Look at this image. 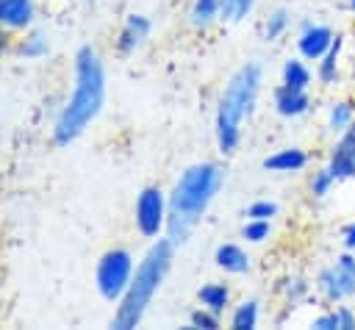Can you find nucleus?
I'll return each instance as SVG.
<instances>
[{
  "label": "nucleus",
  "mask_w": 355,
  "mask_h": 330,
  "mask_svg": "<svg viewBox=\"0 0 355 330\" xmlns=\"http://www.w3.org/2000/svg\"><path fill=\"white\" fill-rule=\"evenodd\" d=\"M349 125H355V100L352 97H344V100H336L327 111V130L333 136L344 133Z\"/></svg>",
  "instance_id": "nucleus-17"
},
{
  "label": "nucleus",
  "mask_w": 355,
  "mask_h": 330,
  "mask_svg": "<svg viewBox=\"0 0 355 330\" xmlns=\"http://www.w3.org/2000/svg\"><path fill=\"white\" fill-rule=\"evenodd\" d=\"M233 3H236V0H222V11H219L222 19H230V14H233Z\"/></svg>",
  "instance_id": "nucleus-32"
},
{
  "label": "nucleus",
  "mask_w": 355,
  "mask_h": 330,
  "mask_svg": "<svg viewBox=\"0 0 355 330\" xmlns=\"http://www.w3.org/2000/svg\"><path fill=\"white\" fill-rule=\"evenodd\" d=\"M133 219L136 227L144 238H158L166 230V219H169V197H164V191L158 186H144L136 197V208H133Z\"/></svg>",
  "instance_id": "nucleus-6"
},
{
  "label": "nucleus",
  "mask_w": 355,
  "mask_h": 330,
  "mask_svg": "<svg viewBox=\"0 0 355 330\" xmlns=\"http://www.w3.org/2000/svg\"><path fill=\"white\" fill-rule=\"evenodd\" d=\"M330 272H333V277H336V286H338L341 299L355 297V255H352V250L341 252V255L330 263Z\"/></svg>",
  "instance_id": "nucleus-14"
},
{
  "label": "nucleus",
  "mask_w": 355,
  "mask_h": 330,
  "mask_svg": "<svg viewBox=\"0 0 355 330\" xmlns=\"http://www.w3.org/2000/svg\"><path fill=\"white\" fill-rule=\"evenodd\" d=\"M272 103H275V111H277L280 116L297 119V116L308 114V108H311V94H308V89H291V86L280 83V86L275 89V94H272Z\"/></svg>",
  "instance_id": "nucleus-9"
},
{
  "label": "nucleus",
  "mask_w": 355,
  "mask_h": 330,
  "mask_svg": "<svg viewBox=\"0 0 355 330\" xmlns=\"http://www.w3.org/2000/svg\"><path fill=\"white\" fill-rule=\"evenodd\" d=\"M308 166V153L302 147H280L272 155L263 158V169L277 172V175H288V172H300Z\"/></svg>",
  "instance_id": "nucleus-12"
},
{
  "label": "nucleus",
  "mask_w": 355,
  "mask_h": 330,
  "mask_svg": "<svg viewBox=\"0 0 355 330\" xmlns=\"http://www.w3.org/2000/svg\"><path fill=\"white\" fill-rule=\"evenodd\" d=\"M327 166L338 180L355 177V125H349L344 133H338V139L327 155Z\"/></svg>",
  "instance_id": "nucleus-8"
},
{
  "label": "nucleus",
  "mask_w": 355,
  "mask_h": 330,
  "mask_svg": "<svg viewBox=\"0 0 355 330\" xmlns=\"http://www.w3.org/2000/svg\"><path fill=\"white\" fill-rule=\"evenodd\" d=\"M347 6H349V11L355 14V0H347Z\"/></svg>",
  "instance_id": "nucleus-34"
},
{
  "label": "nucleus",
  "mask_w": 355,
  "mask_h": 330,
  "mask_svg": "<svg viewBox=\"0 0 355 330\" xmlns=\"http://www.w3.org/2000/svg\"><path fill=\"white\" fill-rule=\"evenodd\" d=\"M269 233H272L269 219H247L244 227H241V238H247L250 244H261V241H266Z\"/></svg>",
  "instance_id": "nucleus-24"
},
{
  "label": "nucleus",
  "mask_w": 355,
  "mask_h": 330,
  "mask_svg": "<svg viewBox=\"0 0 355 330\" xmlns=\"http://www.w3.org/2000/svg\"><path fill=\"white\" fill-rule=\"evenodd\" d=\"M105 103V72L100 55L86 44L75 53V83L72 94L61 105L55 125H53V139L55 144H69L75 141L103 111Z\"/></svg>",
  "instance_id": "nucleus-1"
},
{
  "label": "nucleus",
  "mask_w": 355,
  "mask_h": 330,
  "mask_svg": "<svg viewBox=\"0 0 355 330\" xmlns=\"http://www.w3.org/2000/svg\"><path fill=\"white\" fill-rule=\"evenodd\" d=\"M19 55L22 58H31V61H39L50 53V42H47V33L44 31H28L22 39H19Z\"/></svg>",
  "instance_id": "nucleus-19"
},
{
  "label": "nucleus",
  "mask_w": 355,
  "mask_h": 330,
  "mask_svg": "<svg viewBox=\"0 0 355 330\" xmlns=\"http://www.w3.org/2000/svg\"><path fill=\"white\" fill-rule=\"evenodd\" d=\"M36 17L33 0H0V28L3 31H25Z\"/></svg>",
  "instance_id": "nucleus-11"
},
{
  "label": "nucleus",
  "mask_w": 355,
  "mask_h": 330,
  "mask_svg": "<svg viewBox=\"0 0 355 330\" xmlns=\"http://www.w3.org/2000/svg\"><path fill=\"white\" fill-rule=\"evenodd\" d=\"M197 299L202 308L214 311V313H225L230 308V288L225 283H205L200 291H197Z\"/></svg>",
  "instance_id": "nucleus-18"
},
{
  "label": "nucleus",
  "mask_w": 355,
  "mask_h": 330,
  "mask_svg": "<svg viewBox=\"0 0 355 330\" xmlns=\"http://www.w3.org/2000/svg\"><path fill=\"white\" fill-rule=\"evenodd\" d=\"M283 291H286V299H288L291 305H297V302L308 294V283H305L302 277H286V280H283Z\"/></svg>",
  "instance_id": "nucleus-27"
},
{
  "label": "nucleus",
  "mask_w": 355,
  "mask_h": 330,
  "mask_svg": "<svg viewBox=\"0 0 355 330\" xmlns=\"http://www.w3.org/2000/svg\"><path fill=\"white\" fill-rule=\"evenodd\" d=\"M311 327H316V330H338V311L330 308V311L319 313V316L311 322Z\"/></svg>",
  "instance_id": "nucleus-28"
},
{
  "label": "nucleus",
  "mask_w": 355,
  "mask_h": 330,
  "mask_svg": "<svg viewBox=\"0 0 355 330\" xmlns=\"http://www.w3.org/2000/svg\"><path fill=\"white\" fill-rule=\"evenodd\" d=\"M189 327H197V330H216L219 327V313L208 311V308H197L191 316H189Z\"/></svg>",
  "instance_id": "nucleus-25"
},
{
  "label": "nucleus",
  "mask_w": 355,
  "mask_h": 330,
  "mask_svg": "<svg viewBox=\"0 0 355 330\" xmlns=\"http://www.w3.org/2000/svg\"><path fill=\"white\" fill-rule=\"evenodd\" d=\"M311 80H313V72H311V67L305 64L302 55L283 61L280 83H286V86H291V89H311Z\"/></svg>",
  "instance_id": "nucleus-16"
},
{
  "label": "nucleus",
  "mask_w": 355,
  "mask_h": 330,
  "mask_svg": "<svg viewBox=\"0 0 355 330\" xmlns=\"http://www.w3.org/2000/svg\"><path fill=\"white\" fill-rule=\"evenodd\" d=\"M261 83H263V67L258 61H247L225 83L216 105V144L222 153H233L239 147L241 128L255 111Z\"/></svg>",
  "instance_id": "nucleus-3"
},
{
  "label": "nucleus",
  "mask_w": 355,
  "mask_h": 330,
  "mask_svg": "<svg viewBox=\"0 0 355 330\" xmlns=\"http://www.w3.org/2000/svg\"><path fill=\"white\" fill-rule=\"evenodd\" d=\"M272 216H277V202H272V200H255L247 205V219H269L272 222Z\"/></svg>",
  "instance_id": "nucleus-26"
},
{
  "label": "nucleus",
  "mask_w": 355,
  "mask_h": 330,
  "mask_svg": "<svg viewBox=\"0 0 355 330\" xmlns=\"http://www.w3.org/2000/svg\"><path fill=\"white\" fill-rule=\"evenodd\" d=\"M214 261L227 275H244V272H250V255H247V250L241 244H233V241L219 244L216 252H214Z\"/></svg>",
  "instance_id": "nucleus-13"
},
{
  "label": "nucleus",
  "mask_w": 355,
  "mask_h": 330,
  "mask_svg": "<svg viewBox=\"0 0 355 330\" xmlns=\"http://www.w3.org/2000/svg\"><path fill=\"white\" fill-rule=\"evenodd\" d=\"M172 247H175L172 238H158L144 252V258L133 269V277H130V286H128L125 297L119 299V308L114 313V327L130 330V327H136L144 319L153 297L158 294V288H161V283H164V277L169 272Z\"/></svg>",
  "instance_id": "nucleus-4"
},
{
  "label": "nucleus",
  "mask_w": 355,
  "mask_h": 330,
  "mask_svg": "<svg viewBox=\"0 0 355 330\" xmlns=\"http://www.w3.org/2000/svg\"><path fill=\"white\" fill-rule=\"evenodd\" d=\"M341 50H344V39L336 33L330 50L316 61V78L322 86H336L338 83V67H341Z\"/></svg>",
  "instance_id": "nucleus-15"
},
{
  "label": "nucleus",
  "mask_w": 355,
  "mask_h": 330,
  "mask_svg": "<svg viewBox=\"0 0 355 330\" xmlns=\"http://www.w3.org/2000/svg\"><path fill=\"white\" fill-rule=\"evenodd\" d=\"M133 255L122 247H114L108 252H103V258L97 261V272H94V286L100 291L103 299L108 302H119L130 286L133 277Z\"/></svg>",
  "instance_id": "nucleus-5"
},
{
  "label": "nucleus",
  "mask_w": 355,
  "mask_h": 330,
  "mask_svg": "<svg viewBox=\"0 0 355 330\" xmlns=\"http://www.w3.org/2000/svg\"><path fill=\"white\" fill-rule=\"evenodd\" d=\"M222 0H194L191 6V25L194 28H208L214 19H219Z\"/></svg>",
  "instance_id": "nucleus-22"
},
{
  "label": "nucleus",
  "mask_w": 355,
  "mask_h": 330,
  "mask_svg": "<svg viewBox=\"0 0 355 330\" xmlns=\"http://www.w3.org/2000/svg\"><path fill=\"white\" fill-rule=\"evenodd\" d=\"M333 39H336V33H333L330 25H324V22H305L300 36H297V50H300V55L305 61H319L330 50Z\"/></svg>",
  "instance_id": "nucleus-7"
},
{
  "label": "nucleus",
  "mask_w": 355,
  "mask_h": 330,
  "mask_svg": "<svg viewBox=\"0 0 355 330\" xmlns=\"http://www.w3.org/2000/svg\"><path fill=\"white\" fill-rule=\"evenodd\" d=\"M291 25V11L288 8H275L269 11V17L263 19V39L266 42H277Z\"/></svg>",
  "instance_id": "nucleus-21"
},
{
  "label": "nucleus",
  "mask_w": 355,
  "mask_h": 330,
  "mask_svg": "<svg viewBox=\"0 0 355 330\" xmlns=\"http://www.w3.org/2000/svg\"><path fill=\"white\" fill-rule=\"evenodd\" d=\"M6 50V36H3V28H0V53Z\"/></svg>",
  "instance_id": "nucleus-33"
},
{
  "label": "nucleus",
  "mask_w": 355,
  "mask_h": 330,
  "mask_svg": "<svg viewBox=\"0 0 355 330\" xmlns=\"http://www.w3.org/2000/svg\"><path fill=\"white\" fill-rule=\"evenodd\" d=\"M336 183H338V177L330 172V166L324 164L322 169H316L313 175H311V180H308V189H311V194L316 197V200H324L333 189H336Z\"/></svg>",
  "instance_id": "nucleus-23"
},
{
  "label": "nucleus",
  "mask_w": 355,
  "mask_h": 330,
  "mask_svg": "<svg viewBox=\"0 0 355 330\" xmlns=\"http://www.w3.org/2000/svg\"><path fill=\"white\" fill-rule=\"evenodd\" d=\"M219 186H222V169L219 164L211 161L194 164L178 177L169 194V219H166V236L175 244L189 238L194 225L205 216L208 205L214 202Z\"/></svg>",
  "instance_id": "nucleus-2"
},
{
  "label": "nucleus",
  "mask_w": 355,
  "mask_h": 330,
  "mask_svg": "<svg viewBox=\"0 0 355 330\" xmlns=\"http://www.w3.org/2000/svg\"><path fill=\"white\" fill-rule=\"evenodd\" d=\"M344 247L347 250H355V219L344 227Z\"/></svg>",
  "instance_id": "nucleus-31"
},
{
  "label": "nucleus",
  "mask_w": 355,
  "mask_h": 330,
  "mask_svg": "<svg viewBox=\"0 0 355 330\" xmlns=\"http://www.w3.org/2000/svg\"><path fill=\"white\" fill-rule=\"evenodd\" d=\"M336 311H338V330H355V308L338 302Z\"/></svg>",
  "instance_id": "nucleus-29"
},
{
  "label": "nucleus",
  "mask_w": 355,
  "mask_h": 330,
  "mask_svg": "<svg viewBox=\"0 0 355 330\" xmlns=\"http://www.w3.org/2000/svg\"><path fill=\"white\" fill-rule=\"evenodd\" d=\"M255 3H258V0H236V3H233V14H230V19H233V22L244 19V17L252 11Z\"/></svg>",
  "instance_id": "nucleus-30"
},
{
  "label": "nucleus",
  "mask_w": 355,
  "mask_h": 330,
  "mask_svg": "<svg viewBox=\"0 0 355 330\" xmlns=\"http://www.w3.org/2000/svg\"><path fill=\"white\" fill-rule=\"evenodd\" d=\"M258 299H241L233 311H230V327L233 330H252L258 327Z\"/></svg>",
  "instance_id": "nucleus-20"
},
{
  "label": "nucleus",
  "mask_w": 355,
  "mask_h": 330,
  "mask_svg": "<svg viewBox=\"0 0 355 330\" xmlns=\"http://www.w3.org/2000/svg\"><path fill=\"white\" fill-rule=\"evenodd\" d=\"M150 28H153V22L144 17V14H130L128 19H125V25H122V31H119V39H116V50L122 53V55H130V53H136L144 42H147V36H150Z\"/></svg>",
  "instance_id": "nucleus-10"
}]
</instances>
